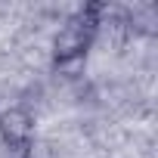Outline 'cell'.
<instances>
[{
    "label": "cell",
    "mask_w": 158,
    "mask_h": 158,
    "mask_svg": "<svg viewBox=\"0 0 158 158\" xmlns=\"http://www.w3.org/2000/svg\"><path fill=\"white\" fill-rule=\"evenodd\" d=\"M102 10H106L102 3H87L59 28V34L53 37V62L56 65H71L77 59H84L93 37L99 34Z\"/></svg>",
    "instance_id": "obj_1"
},
{
    "label": "cell",
    "mask_w": 158,
    "mask_h": 158,
    "mask_svg": "<svg viewBox=\"0 0 158 158\" xmlns=\"http://www.w3.org/2000/svg\"><path fill=\"white\" fill-rule=\"evenodd\" d=\"M0 139L10 149L28 152L34 146V118L25 109H6L0 112Z\"/></svg>",
    "instance_id": "obj_2"
}]
</instances>
